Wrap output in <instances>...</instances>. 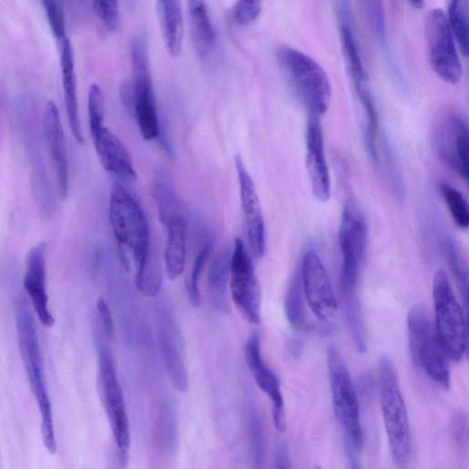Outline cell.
Masks as SVG:
<instances>
[{
  "label": "cell",
  "mask_w": 469,
  "mask_h": 469,
  "mask_svg": "<svg viewBox=\"0 0 469 469\" xmlns=\"http://www.w3.org/2000/svg\"><path fill=\"white\" fill-rule=\"evenodd\" d=\"M19 347L31 392L41 414L42 438L51 454L57 450L53 408L44 371L40 343L27 300L20 296L14 304Z\"/></svg>",
  "instance_id": "6da1fadb"
},
{
  "label": "cell",
  "mask_w": 469,
  "mask_h": 469,
  "mask_svg": "<svg viewBox=\"0 0 469 469\" xmlns=\"http://www.w3.org/2000/svg\"><path fill=\"white\" fill-rule=\"evenodd\" d=\"M109 218L122 261L127 270L132 264L136 273L154 254L148 220L133 195L120 183L111 189Z\"/></svg>",
  "instance_id": "7a4b0ae2"
},
{
  "label": "cell",
  "mask_w": 469,
  "mask_h": 469,
  "mask_svg": "<svg viewBox=\"0 0 469 469\" xmlns=\"http://www.w3.org/2000/svg\"><path fill=\"white\" fill-rule=\"evenodd\" d=\"M334 413L345 434L350 463H357L363 446L358 396L350 372L336 347L328 352Z\"/></svg>",
  "instance_id": "3957f363"
},
{
  "label": "cell",
  "mask_w": 469,
  "mask_h": 469,
  "mask_svg": "<svg viewBox=\"0 0 469 469\" xmlns=\"http://www.w3.org/2000/svg\"><path fill=\"white\" fill-rule=\"evenodd\" d=\"M379 382L381 412L389 449L395 461L399 465H405L412 452L410 422L397 372L388 358L379 361Z\"/></svg>",
  "instance_id": "277c9868"
},
{
  "label": "cell",
  "mask_w": 469,
  "mask_h": 469,
  "mask_svg": "<svg viewBox=\"0 0 469 469\" xmlns=\"http://www.w3.org/2000/svg\"><path fill=\"white\" fill-rule=\"evenodd\" d=\"M278 61L289 82L310 114L320 116L332 98L329 78L323 67L309 55L289 47L277 52Z\"/></svg>",
  "instance_id": "5b68a950"
},
{
  "label": "cell",
  "mask_w": 469,
  "mask_h": 469,
  "mask_svg": "<svg viewBox=\"0 0 469 469\" xmlns=\"http://www.w3.org/2000/svg\"><path fill=\"white\" fill-rule=\"evenodd\" d=\"M132 82L124 89V100L133 111L142 138L158 140L161 136L159 115L147 48L141 37H135L132 41Z\"/></svg>",
  "instance_id": "8992f818"
},
{
  "label": "cell",
  "mask_w": 469,
  "mask_h": 469,
  "mask_svg": "<svg viewBox=\"0 0 469 469\" xmlns=\"http://www.w3.org/2000/svg\"><path fill=\"white\" fill-rule=\"evenodd\" d=\"M407 326L414 363L430 379L444 388H448L449 359L439 339L435 326L422 307H414L409 311Z\"/></svg>",
  "instance_id": "52a82bcc"
},
{
  "label": "cell",
  "mask_w": 469,
  "mask_h": 469,
  "mask_svg": "<svg viewBox=\"0 0 469 469\" xmlns=\"http://www.w3.org/2000/svg\"><path fill=\"white\" fill-rule=\"evenodd\" d=\"M98 355V380L103 404L120 462L125 463L131 446L130 422L123 388L117 377L111 352L101 335L96 337Z\"/></svg>",
  "instance_id": "ba28073f"
},
{
  "label": "cell",
  "mask_w": 469,
  "mask_h": 469,
  "mask_svg": "<svg viewBox=\"0 0 469 469\" xmlns=\"http://www.w3.org/2000/svg\"><path fill=\"white\" fill-rule=\"evenodd\" d=\"M435 328L439 339L453 362H460L466 354L467 320L444 269L434 279Z\"/></svg>",
  "instance_id": "9c48e42d"
},
{
  "label": "cell",
  "mask_w": 469,
  "mask_h": 469,
  "mask_svg": "<svg viewBox=\"0 0 469 469\" xmlns=\"http://www.w3.org/2000/svg\"><path fill=\"white\" fill-rule=\"evenodd\" d=\"M367 226L357 208L343 209L338 240L342 256L341 296H357L356 289L367 247Z\"/></svg>",
  "instance_id": "30bf717a"
},
{
  "label": "cell",
  "mask_w": 469,
  "mask_h": 469,
  "mask_svg": "<svg viewBox=\"0 0 469 469\" xmlns=\"http://www.w3.org/2000/svg\"><path fill=\"white\" fill-rule=\"evenodd\" d=\"M155 320L161 354L170 380L179 392H186L189 376L183 337L173 306L166 298L156 304Z\"/></svg>",
  "instance_id": "8fae6325"
},
{
  "label": "cell",
  "mask_w": 469,
  "mask_h": 469,
  "mask_svg": "<svg viewBox=\"0 0 469 469\" xmlns=\"http://www.w3.org/2000/svg\"><path fill=\"white\" fill-rule=\"evenodd\" d=\"M252 255L241 239L232 247L230 292L234 305L252 323L261 318V294Z\"/></svg>",
  "instance_id": "7c38bea8"
},
{
  "label": "cell",
  "mask_w": 469,
  "mask_h": 469,
  "mask_svg": "<svg viewBox=\"0 0 469 469\" xmlns=\"http://www.w3.org/2000/svg\"><path fill=\"white\" fill-rule=\"evenodd\" d=\"M426 38L430 64L441 80L456 85L462 76V65L455 45V37L446 13H430L426 22Z\"/></svg>",
  "instance_id": "4fadbf2b"
},
{
  "label": "cell",
  "mask_w": 469,
  "mask_h": 469,
  "mask_svg": "<svg viewBox=\"0 0 469 469\" xmlns=\"http://www.w3.org/2000/svg\"><path fill=\"white\" fill-rule=\"evenodd\" d=\"M300 277L304 297L312 312L322 321L331 319L337 309L328 270L315 252L305 253Z\"/></svg>",
  "instance_id": "5bb4252c"
},
{
  "label": "cell",
  "mask_w": 469,
  "mask_h": 469,
  "mask_svg": "<svg viewBox=\"0 0 469 469\" xmlns=\"http://www.w3.org/2000/svg\"><path fill=\"white\" fill-rule=\"evenodd\" d=\"M241 191L242 208L245 219L251 255L262 259L266 252V228L259 195L241 155L234 158Z\"/></svg>",
  "instance_id": "9a60e30c"
},
{
  "label": "cell",
  "mask_w": 469,
  "mask_h": 469,
  "mask_svg": "<svg viewBox=\"0 0 469 469\" xmlns=\"http://www.w3.org/2000/svg\"><path fill=\"white\" fill-rule=\"evenodd\" d=\"M436 142L441 159L467 181L468 132L460 115L451 113L443 117L436 130Z\"/></svg>",
  "instance_id": "2e32d148"
},
{
  "label": "cell",
  "mask_w": 469,
  "mask_h": 469,
  "mask_svg": "<svg viewBox=\"0 0 469 469\" xmlns=\"http://www.w3.org/2000/svg\"><path fill=\"white\" fill-rule=\"evenodd\" d=\"M246 362L260 388L269 398L273 406V421L278 431L286 427L285 401L278 377L265 363L261 355L260 337L258 332L251 335L245 349Z\"/></svg>",
  "instance_id": "e0dca14e"
},
{
  "label": "cell",
  "mask_w": 469,
  "mask_h": 469,
  "mask_svg": "<svg viewBox=\"0 0 469 469\" xmlns=\"http://www.w3.org/2000/svg\"><path fill=\"white\" fill-rule=\"evenodd\" d=\"M320 117L310 114L306 129V167L312 193L320 202L326 203L331 197V180Z\"/></svg>",
  "instance_id": "ac0fdd59"
},
{
  "label": "cell",
  "mask_w": 469,
  "mask_h": 469,
  "mask_svg": "<svg viewBox=\"0 0 469 469\" xmlns=\"http://www.w3.org/2000/svg\"><path fill=\"white\" fill-rule=\"evenodd\" d=\"M47 249L45 243L35 245L28 253L24 289L38 320L47 327L54 326L55 320L50 311L49 296L47 288Z\"/></svg>",
  "instance_id": "d6986e66"
},
{
  "label": "cell",
  "mask_w": 469,
  "mask_h": 469,
  "mask_svg": "<svg viewBox=\"0 0 469 469\" xmlns=\"http://www.w3.org/2000/svg\"><path fill=\"white\" fill-rule=\"evenodd\" d=\"M43 130L47 149L55 170L58 193L64 200L69 188V163L60 112L53 101H49L46 107Z\"/></svg>",
  "instance_id": "ffe728a7"
},
{
  "label": "cell",
  "mask_w": 469,
  "mask_h": 469,
  "mask_svg": "<svg viewBox=\"0 0 469 469\" xmlns=\"http://www.w3.org/2000/svg\"><path fill=\"white\" fill-rule=\"evenodd\" d=\"M90 133L103 168L121 179L135 180L137 175L134 164L124 142L105 125Z\"/></svg>",
  "instance_id": "44dd1931"
},
{
  "label": "cell",
  "mask_w": 469,
  "mask_h": 469,
  "mask_svg": "<svg viewBox=\"0 0 469 469\" xmlns=\"http://www.w3.org/2000/svg\"><path fill=\"white\" fill-rule=\"evenodd\" d=\"M61 44L62 80L68 124L76 141L83 144L85 138L78 109L73 50L67 38H64Z\"/></svg>",
  "instance_id": "7402d4cb"
},
{
  "label": "cell",
  "mask_w": 469,
  "mask_h": 469,
  "mask_svg": "<svg viewBox=\"0 0 469 469\" xmlns=\"http://www.w3.org/2000/svg\"><path fill=\"white\" fill-rule=\"evenodd\" d=\"M187 4L192 46L198 56L205 59L213 51L217 41L207 0H187Z\"/></svg>",
  "instance_id": "603a6c76"
},
{
  "label": "cell",
  "mask_w": 469,
  "mask_h": 469,
  "mask_svg": "<svg viewBox=\"0 0 469 469\" xmlns=\"http://www.w3.org/2000/svg\"><path fill=\"white\" fill-rule=\"evenodd\" d=\"M167 229L165 253L166 271L171 281L178 279L184 271L187 255V217L175 220L165 226Z\"/></svg>",
  "instance_id": "cb8c5ba5"
},
{
  "label": "cell",
  "mask_w": 469,
  "mask_h": 469,
  "mask_svg": "<svg viewBox=\"0 0 469 469\" xmlns=\"http://www.w3.org/2000/svg\"><path fill=\"white\" fill-rule=\"evenodd\" d=\"M232 248H223L212 260L208 275V291L214 306L229 310L228 286L230 281Z\"/></svg>",
  "instance_id": "d4e9b609"
},
{
  "label": "cell",
  "mask_w": 469,
  "mask_h": 469,
  "mask_svg": "<svg viewBox=\"0 0 469 469\" xmlns=\"http://www.w3.org/2000/svg\"><path fill=\"white\" fill-rule=\"evenodd\" d=\"M161 30L168 54L177 57L183 41V18L181 0H158Z\"/></svg>",
  "instance_id": "484cf974"
},
{
  "label": "cell",
  "mask_w": 469,
  "mask_h": 469,
  "mask_svg": "<svg viewBox=\"0 0 469 469\" xmlns=\"http://www.w3.org/2000/svg\"><path fill=\"white\" fill-rule=\"evenodd\" d=\"M152 193L158 217L164 226L187 217L185 207L178 192L169 182L163 178L156 180L153 183Z\"/></svg>",
  "instance_id": "4316f807"
},
{
  "label": "cell",
  "mask_w": 469,
  "mask_h": 469,
  "mask_svg": "<svg viewBox=\"0 0 469 469\" xmlns=\"http://www.w3.org/2000/svg\"><path fill=\"white\" fill-rule=\"evenodd\" d=\"M340 26L341 45L346 66L354 84L367 82V74L354 28L345 13Z\"/></svg>",
  "instance_id": "83f0119b"
},
{
  "label": "cell",
  "mask_w": 469,
  "mask_h": 469,
  "mask_svg": "<svg viewBox=\"0 0 469 469\" xmlns=\"http://www.w3.org/2000/svg\"><path fill=\"white\" fill-rule=\"evenodd\" d=\"M468 0H451L448 22L465 57L469 51Z\"/></svg>",
  "instance_id": "f1b7e54d"
},
{
  "label": "cell",
  "mask_w": 469,
  "mask_h": 469,
  "mask_svg": "<svg viewBox=\"0 0 469 469\" xmlns=\"http://www.w3.org/2000/svg\"><path fill=\"white\" fill-rule=\"evenodd\" d=\"M303 296L300 275L295 276L287 291L285 307L286 318L296 330H303L307 327Z\"/></svg>",
  "instance_id": "f546056e"
},
{
  "label": "cell",
  "mask_w": 469,
  "mask_h": 469,
  "mask_svg": "<svg viewBox=\"0 0 469 469\" xmlns=\"http://www.w3.org/2000/svg\"><path fill=\"white\" fill-rule=\"evenodd\" d=\"M248 397V415L253 466L255 468H262L266 459L264 430L258 407L252 397Z\"/></svg>",
  "instance_id": "4dcf8cb0"
},
{
  "label": "cell",
  "mask_w": 469,
  "mask_h": 469,
  "mask_svg": "<svg viewBox=\"0 0 469 469\" xmlns=\"http://www.w3.org/2000/svg\"><path fill=\"white\" fill-rule=\"evenodd\" d=\"M207 239L197 257H195L188 283V296L193 306H200L201 303L200 279L214 248V243L209 238Z\"/></svg>",
  "instance_id": "1f68e13d"
},
{
  "label": "cell",
  "mask_w": 469,
  "mask_h": 469,
  "mask_svg": "<svg viewBox=\"0 0 469 469\" xmlns=\"http://www.w3.org/2000/svg\"><path fill=\"white\" fill-rule=\"evenodd\" d=\"M440 189L454 222L460 228L466 229L469 225V211L463 193L448 183H442Z\"/></svg>",
  "instance_id": "d6a6232c"
},
{
  "label": "cell",
  "mask_w": 469,
  "mask_h": 469,
  "mask_svg": "<svg viewBox=\"0 0 469 469\" xmlns=\"http://www.w3.org/2000/svg\"><path fill=\"white\" fill-rule=\"evenodd\" d=\"M175 414L170 403H164L158 416L159 435L166 449L172 450L177 445V423Z\"/></svg>",
  "instance_id": "836d02e7"
},
{
  "label": "cell",
  "mask_w": 469,
  "mask_h": 469,
  "mask_svg": "<svg viewBox=\"0 0 469 469\" xmlns=\"http://www.w3.org/2000/svg\"><path fill=\"white\" fill-rule=\"evenodd\" d=\"M369 24L379 42L386 46L387 31L382 0H362Z\"/></svg>",
  "instance_id": "e575fe53"
},
{
  "label": "cell",
  "mask_w": 469,
  "mask_h": 469,
  "mask_svg": "<svg viewBox=\"0 0 469 469\" xmlns=\"http://www.w3.org/2000/svg\"><path fill=\"white\" fill-rule=\"evenodd\" d=\"M448 254L450 267L456 278L457 287L464 302L465 309H467V289H468V272L466 264L461 258L454 243H450L448 246Z\"/></svg>",
  "instance_id": "d590c367"
},
{
  "label": "cell",
  "mask_w": 469,
  "mask_h": 469,
  "mask_svg": "<svg viewBox=\"0 0 469 469\" xmlns=\"http://www.w3.org/2000/svg\"><path fill=\"white\" fill-rule=\"evenodd\" d=\"M89 121L90 132H93L104 125V94L101 88L93 85L89 96Z\"/></svg>",
  "instance_id": "8d00e7d4"
},
{
  "label": "cell",
  "mask_w": 469,
  "mask_h": 469,
  "mask_svg": "<svg viewBox=\"0 0 469 469\" xmlns=\"http://www.w3.org/2000/svg\"><path fill=\"white\" fill-rule=\"evenodd\" d=\"M95 9L101 22L110 30L120 24L119 0H95Z\"/></svg>",
  "instance_id": "74e56055"
},
{
  "label": "cell",
  "mask_w": 469,
  "mask_h": 469,
  "mask_svg": "<svg viewBox=\"0 0 469 469\" xmlns=\"http://www.w3.org/2000/svg\"><path fill=\"white\" fill-rule=\"evenodd\" d=\"M51 30L60 42L65 38V21L59 0H42Z\"/></svg>",
  "instance_id": "f35d334b"
},
{
  "label": "cell",
  "mask_w": 469,
  "mask_h": 469,
  "mask_svg": "<svg viewBox=\"0 0 469 469\" xmlns=\"http://www.w3.org/2000/svg\"><path fill=\"white\" fill-rule=\"evenodd\" d=\"M263 0H239L234 7V17L238 24L248 26L260 16Z\"/></svg>",
  "instance_id": "ab89813d"
},
{
  "label": "cell",
  "mask_w": 469,
  "mask_h": 469,
  "mask_svg": "<svg viewBox=\"0 0 469 469\" xmlns=\"http://www.w3.org/2000/svg\"><path fill=\"white\" fill-rule=\"evenodd\" d=\"M452 435L456 444L461 448H467L468 429L467 420L463 413H459L453 418Z\"/></svg>",
  "instance_id": "60d3db41"
},
{
  "label": "cell",
  "mask_w": 469,
  "mask_h": 469,
  "mask_svg": "<svg viewBox=\"0 0 469 469\" xmlns=\"http://www.w3.org/2000/svg\"><path fill=\"white\" fill-rule=\"evenodd\" d=\"M97 310L105 336L108 338H112L115 334V325L111 311L104 299H99L98 301Z\"/></svg>",
  "instance_id": "b9f144b4"
},
{
  "label": "cell",
  "mask_w": 469,
  "mask_h": 469,
  "mask_svg": "<svg viewBox=\"0 0 469 469\" xmlns=\"http://www.w3.org/2000/svg\"><path fill=\"white\" fill-rule=\"evenodd\" d=\"M276 467L280 469H286L292 467L290 453L286 444L284 442H281L277 448Z\"/></svg>",
  "instance_id": "7bdbcfd3"
},
{
  "label": "cell",
  "mask_w": 469,
  "mask_h": 469,
  "mask_svg": "<svg viewBox=\"0 0 469 469\" xmlns=\"http://www.w3.org/2000/svg\"><path fill=\"white\" fill-rule=\"evenodd\" d=\"M302 350V342L298 339H294L290 342L288 345V354L293 357L296 358Z\"/></svg>",
  "instance_id": "ee69618b"
},
{
  "label": "cell",
  "mask_w": 469,
  "mask_h": 469,
  "mask_svg": "<svg viewBox=\"0 0 469 469\" xmlns=\"http://www.w3.org/2000/svg\"><path fill=\"white\" fill-rule=\"evenodd\" d=\"M408 2L415 9H422L424 4V0H408Z\"/></svg>",
  "instance_id": "f6af8a7d"
}]
</instances>
